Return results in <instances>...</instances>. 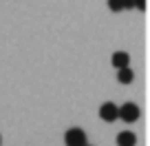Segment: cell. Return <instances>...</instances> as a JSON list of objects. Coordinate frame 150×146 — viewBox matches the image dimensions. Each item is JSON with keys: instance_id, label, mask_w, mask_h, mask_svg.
<instances>
[{"instance_id": "cell-7", "label": "cell", "mask_w": 150, "mask_h": 146, "mask_svg": "<svg viewBox=\"0 0 150 146\" xmlns=\"http://www.w3.org/2000/svg\"><path fill=\"white\" fill-rule=\"evenodd\" d=\"M108 9L110 11H124V7H122V0H108Z\"/></svg>"}, {"instance_id": "cell-2", "label": "cell", "mask_w": 150, "mask_h": 146, "mask_svg": "<svg viewBox=\"0 0 150 146\" xmlns=\"http://www.w3.org/2000/svg\"><path fill=\"white\" fill-rule=\"evenodd\" d=\"M64 144L66 146H84L86 144V133L82 131V128H69L64 135Z\"/></svg>"}, {"instance_id": "cell-4", "label": "cell", "mask_w": 150, "mask_h": 146, "mask_svg": "<svg viewBox=\"0 0 150 146\" xmlns=\"http://www.w3.org/2000/svg\"><path fill=\"white\" fill-rule=\"evenodd\" d=\"M110 62H112V66L124 69V66L130 64V56H128L126 51H115V53H112V58H110Z\"/></svg>"}, {"instance_id": "cell-5", "label": "cell", "mask_w": 150, "mask_h": 146, "mask_svg": "<svg viewBox=\"0 0 150 146\" xmlns=\"http://www.w3.org/2000/svg\"><path fill=\"white\" fill-rule=\"evenodd\" d=\"M137 144V137H135V133H130V131H122L117 135V146H135Z\"/></svg>"}, {"instance_id": "cell-8", "label": "cell", "mask_w": 150, "mask_h": 146, "mask_svg": "<svg viewBox=\"0 0 150 146\" xmlns=\"http://www.w3.org/2000/svg\"><path fill=\"white\" fill-rule=\"evenodd\" d=\"M122 7L124 9H132V7H135V0H122Z\"/></svg>"}, {"instance_id": "cell-11", "label": "cell", "mask_w": 150, "mask_h": 146, "mask_svg": "<svg viewBox=\"0 0 150 146\" xmlns=\"http://www.w3.org/2000/svg\"><path fill=\"white\" fill-rule=\"evenodd\" d=\"M84 146H91V144H84Z\"/></svg>"}, {"instance_id": "cell-6", "label": "cell", "mask_w": 150, "mask_h": 146, "mask_svg": "<svg viewBox=\"0 0 150 146\" xmlns=\"http://www.w3.org/2000/svg\"><path fill=\"white\" fill-rule=\"evenodd\" d=\"M132 78H135V73H132L130 66H124V69H119V73H117V80L122 82V84H128V82H132Z\"/></svg>"}, {"instance_id": "cell-10", "label": "cell", "mask_w": 150, "mask_h": 146, "mask_svg": "<svg viewBox=\"0 0 150 146\" xmlns=\"http://www.w3.org/2000/svg\"><path fill=\"white\" fill-rule=\"evenodd\" d=\"M0 146H2V137H0Z\"/></svg>"}, {"instance_id": "cell-3", "label": "cell", "mask_w": 150, "mask_h": 146, "mask_svg": "<svg viewBox=\"0 0 150 146\" xmlns=\"http://www.w3.org/2000/svg\"><path fill=\"white\" fill-rule=\"evenodd\" d=\"M99 118H102L104 122H115V120H117V106L112 102H104L102 106H99Z\"/></svg>"}, {"instance_id": "cell-9", "label": "cell", "mask_w": 150, "mask_h": 146, "mask_svg": "<svg viewBox=\"0 0 150 146\" xmlns=\"http://www.w3.org/2000/svg\"><path fill=\"white\" fill-rule=\"evenodd\" d=\"M135 7H137L139 11H144V9H146V0H135Z\"/></svg>"}, {"instance_id": "cell-1", "label": "cell", "mask_w": 150, "mask_h": 146, "mask_svg": "<svg viewBox=\"0 0 150 146\" xmlns=\"http://www.w3.org/2000/svg\"><path fill=\"white\" fill-rule=\"evenodd\" d=\"M117 118H122L124 122H135V120H139V106L132 102H126L124 106H117Z\"/></svg>"}]
</instances>
